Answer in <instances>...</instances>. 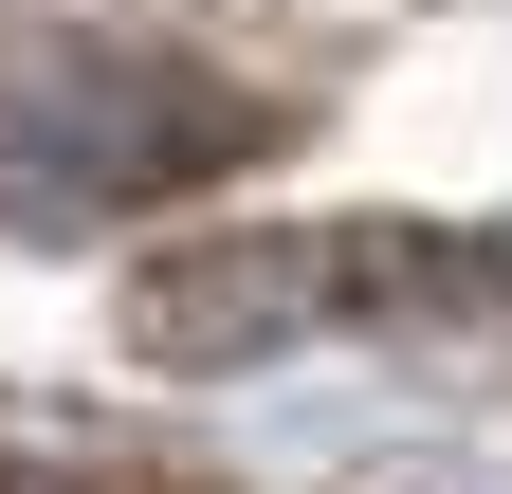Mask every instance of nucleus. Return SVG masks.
Listing matches in <instances>:
<instances>
[{"label": "nucleus", "instance_id": "20e7f679", "mask_svg": "<svg viewBox=\"0 0 512 494\" xmlns=\"http://www.w3.org/2000/svg\"><path fill=\"white\" fill-rule=\"evenodd\" d=\"M366 494H494V476H458V458H403V476H366Z\"/></svg>", "mask_w": 512, "mask_h": 494}, {"label": "nucleus", "instance_id": "f257e3e1", "mask_svg": "<svg viewBox=\"0 0 512 494\" xmlns=\"http://www.w3.org/2000/svg\"><path fill=\"white\" fill-rule=\"evenodd\" d=\"M128 366H165V385H220V366H275V348H512V257L458 220H238V238H165V257H128L110 293Z\"/></svg>", "mask_w": 512, "mask_h": 494}, {"label": "nucleus", "instance_id": "f03ea898", "mask_svg": "<svg viewBox=\"0 0 512 494\" xmlns=\"http://www.w3.org/2000/svg\"><path fill=\"white\" fill-rule=\"evenodd\" d=\"M275 147V110L238 74H183V55H37L0 92V202L19 220H147V202H202Z\"/></svg>", "mask_w": 512, "mask_h": 494}, {"label": "nucleus", "instance_id": "7ed1b4c3", "mask_svg": "<svg viewBox=\"0 0 512 494\" xmlns=\"http://www.w3.org/2000/svg\"><path fill=\"white\" fill-rule=\"evenodd\" d=\"M0 494H147V476H92V458H19V440H0Z\"/></svg>", "mask_w": 512, "mask_h": 494}]
</instances>
